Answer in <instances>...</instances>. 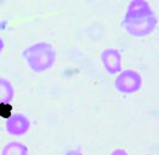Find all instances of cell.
<instances>
[{
  "mask_svg": "<svg viewBox=\"0 0 159 155\" xmlns=\"http://www.w3.org/2000/svg\"><path fill=\"white\" fill-rule=\"evenodd\" d=\"M121 25L133 37H146L157 29L158 18L147 1L133 0L129 2Z\"/></svg>",
  "mask_w": 159,
  "mask_h": 155,
  "instance_id": "1",
  "label": "cell"
},
{
  "mask_svg": "<svg viewBox=\"0 0 159 155\" xmlns=\"http://www.w3.org/2000/svg\"><path fill=\"white\" fill-rule=\"evenodd\" d=\"M22 56L30 69L35 73H43L54 67L56 61V51L48 42H37L28 46Z\"/></svg>",
  "mask_w": 159,
  "mask_h": 155,
  "instance_id": "2",
  "label": "cell"
},
{
  "mask_svg": "<svg viewBox=\"0 0 159 155\" xmlns=\"http://www.w3.org/2000/svg\"><path fill=\"white\" fill-rule=\"evenodd\" d=\"M114 86L117 92L133 94L143 87V78L134 69L122 70L115 79Z\"/></svg>",
  "mask_w": 159,
  "mask_h": 155,
  "instance_id": "3",
  "label": "cell"
},
{
  "mask_svg": "<svg viewBox=\"0 0 159 155\" xmlns=\"http://www.w3.org/2000/svg\"><path fill=\"white\" fill-rule=\"evenodd\" d=\"M30 126H31L30 119L22 113H13L7 117L5 122V129L7 134H10L11 136H16V137L24 136L30 130Z\"/></svg>",
  "mask_w": 159,
  "mask_h": 155,
  "instance_id": "4",
  "label": "cell"
},
{
  "mask_svg": "<svg viewBox=\"0 0 159 155\" xmlns=\"http://www.w3.org/2000/svg\"><path fill=\"white\" fill-rule=\"evenodd\" d=\"M105 72L110 75H116L122 72V57L117 49L108 48L99 55Z\"/></svg>",
  "mask_w": 159,
  "mask_h": 155,
  "instance_id": "5",
  "label": "cell"
},
{
  "mask_svg": "<svg viewBox=\"0 0 159 155\" xmlns=\"http://www.w3.org/2000/svg\"><path fill=\"white\" fill-rule=\"evenodd\" d=\"M1 155H29V149L22 142L13 141L4 146Z\"/></svg>",
  "mask_w": 159,
  "mask_h": 155,
  "instance_id": "6",
  "label": "cell"
},
{
  "mask_svg": "<svg viewBox=\"0 0 159 155\" xmlns=\"http://www.w3.org/2000/svg\"><path fill=\"white\" fill-rule=\"evenodd\" d=\"M15 98V87L11 81L1 78L0 79V99L2 103H10Z\"/></svg>",
  "mask_w": 159,
  "mask_h": 155,
  "instance_id": "7",
  "label": "cell"
},
{
  "mask_svg": "<svg viewBox=\"0 0 159 155\" xmlns=\"http://www.w3.org/2000/svg\"><path fill=\"white\" fill-rule=\"evenodd\" d=\"M109 155H129V154H128L127 150L123 149V148H116V149H114Z\"/></svg>",
  "mask_w": 159,
  "mask_h": 155,
  "instance_id": "8",
  "label": "cell"
},
{
  "mask_svg": "<svg viewBox=\"0 0 159 155\" xmlns=\"http://www.w3.org/2000/svg\"><path fill=\"white\" fill-rule=\"evenodd\" d=\"M65 155H84L81 149L80 148H75V149H72V150H68Z\"/></svg>",
  "mask_w": 159,
  "mask_h": 155,
  "instance_id": "9",
  "label": "cell"
},
{
  "mask_svg": "<svg viewBox=\"0 0 159 155\" xmlns=\"http://www.w3.org/2000/svg\"><path fill=\"white\" fill-rule=\"evenodd\" d=\"M147 155H150V154H147Z\"/></svg>",
  "mask_w": 159,
  "mask_h": 155,
  "instance_id": "10",
  "label": "cell"
}]
</instances>
